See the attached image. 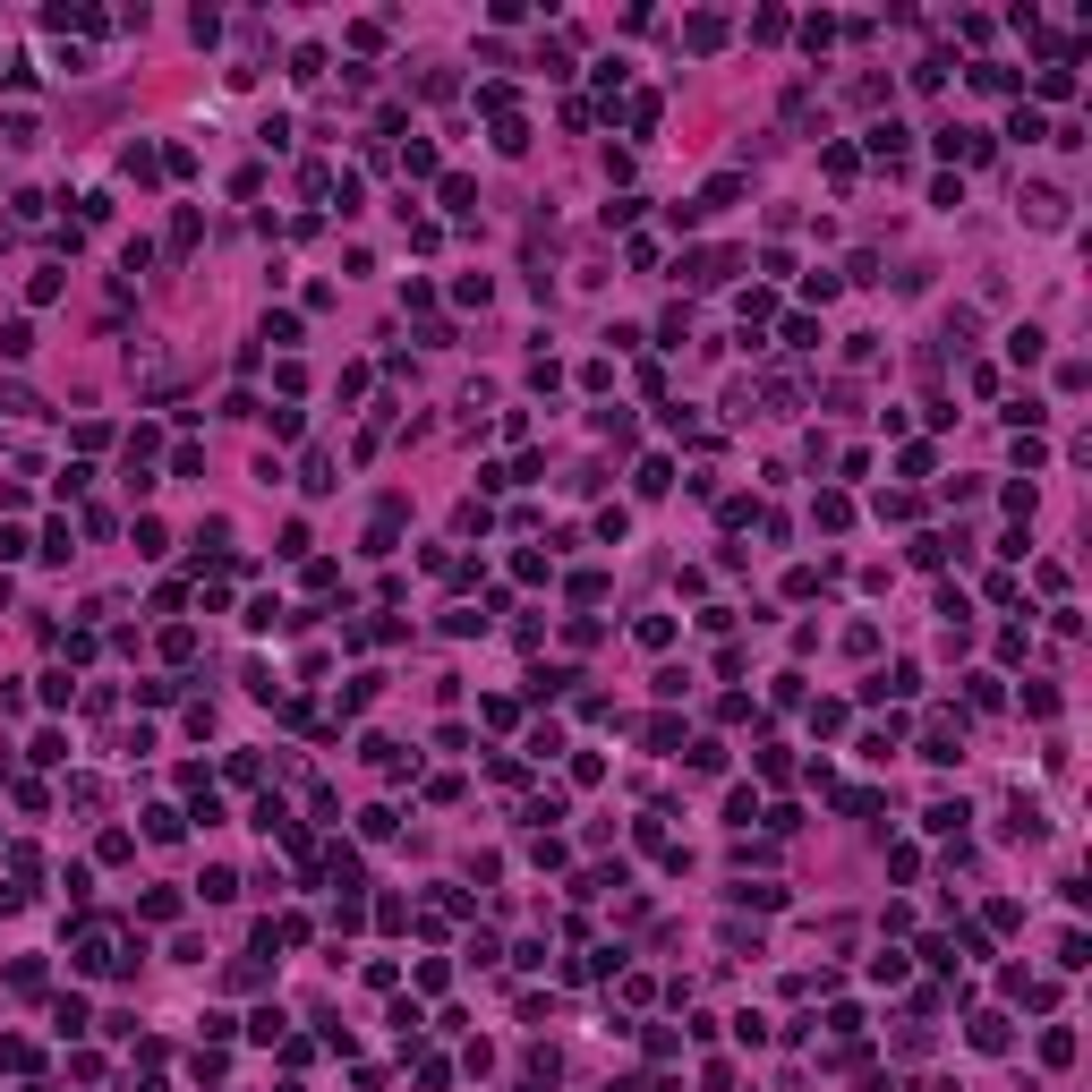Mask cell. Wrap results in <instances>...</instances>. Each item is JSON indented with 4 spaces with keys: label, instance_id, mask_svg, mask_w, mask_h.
Wrapping results in <instances>:
<instances>
[{
    "label": "cell",
    "instance_id": "ba28073f",
    "mask_svg": "<svg viewBox=\"0 0 1092 1092\" xmlns=\"http://www.w3.org/2000/svg\"><path fill=\"white\" fill-rule=\"evenodd\" d=\"M35 350V324H0V359H26Z\"/></svg>",
    "mask_w": 1092,
    "mask_h": 1092
},
{
    "label": "cell",
    "instance_id": "277c9868",
    "mask_svg": "<svg viewBox=\"0 0 1092 1092\" xmlns=\"http://www.w3.org/2000/svg\"><path fill=\"white\" fill-rule=\"evenodd\" d=\"M1041 1058H1049V1067H1067V1058H1075V1032L1049 1025V1032H1041Z\"/></svg>",
    "mask_w": 1092,
    "mask_h": 1092
},
{
    "label": "cell",
    "instance_id": "5b68a950",
    "mask_svg": "<svg viewBox=\"0 0 1092 1092\" xmlns=\"http://www.w3.org/2000/svg\"><path fill=\"white\" fill-rule=\"evenodd\" d=\"M871 154H879V163H897V154H905V129H897V120H879V129H871Z\"/></svg>",
    "mask_w": 1092,
    "mask_h": 1092
},
{
    "label": "cell",
    "instance_id": "8992f818",
    "mask_svg": "<svg viewBox=\"0 0 1092 1092\" xmlns=\"http://www.w3.org/2000/svg\"><path fill=\"white\" fill-rule=\"evenodd\" d=\"M726 819H734V828H751V819H760V793L734 786V793H726Z\"/></svg>",
    "mask_w": 1092,
    "mask_h": 1092
},
{
    "label": "cell",
    "instance_id": "3957f363",
    "mask_svg": "<svg viewBox=\"0 0 1092 1092\" xmlns=\"http://www.w3.org/2000/svg\"><path fill=\"white\" fill-rule=\"evenodd\" d=\"M964 819H973V811H964V802H930V819H921V828H930V836H956Z\"/></svg>",
    "mask_w": 1092,
    "mask_h": 1092
},
{
    "label": "cell",
    "instance_id": "6da1fadb",
    "mask_svg": "<svg viewBox=\"0 0 1092 1092\" xmlns=\"http://www.w3.org/2000/svg\"><path fill=\"white\" fill-rule=\"evenodd\" d=\"M77 964H86V973H111L120 956H111V939H103V930H86V939H77Z\"/></svg>",
    "mask_w": 1092,
    "mask_h": 1092
},
{
    "label": "cell",
    "instance_id": "52a82bcc",
    "mask_svg": "<svg viewBox=\"0 0 1092 1092\" xmlns=\"http://www.w3.org/2000/svg\"><path fill=\"white\" fill-rule=\"evenodd\" d=\"M973 1049H1007V1016H973Z\"/></svg>",
    "mask_w": 1092,
    "mask_h": 1092
},
{
    "label": "cell",
    "instance_id": "7a4b0ae2",
    "mask_svg": "<svg viewBox=\"0 0 1092 1092\" xmlns=\"http://www.w3.org/2000/svg\"><path fill=\"white\" fill-rule=\"evenodd\" d=\"M683 35H691V52H717V44H726V18H717V9H708V18H691V26H683Z\"/></svg>",
    "mask_w": 1092,
    "mask_h": 1092
}]
</instances>
